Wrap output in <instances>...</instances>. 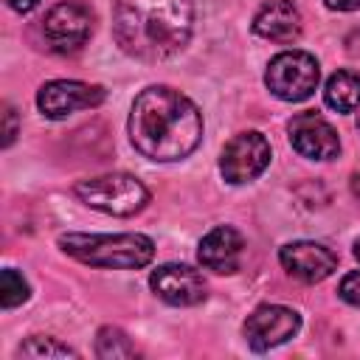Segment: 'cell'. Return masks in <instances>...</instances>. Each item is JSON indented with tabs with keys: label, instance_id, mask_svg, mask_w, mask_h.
<instances>
[{
	"label": "cell",
	"instance_id": "obj_3",
	"mask_svg": "<svg viewBox=\"0 0 360 360\" xmlns=\"http://www.w3.org/2000/svg\"><path fill=\"white\" fill-rule=\"evenodd\" d=\"M59 248L90 267L138 270L155 256V242L143 233H62Z\"/></svg>",
	"mask_w": 360,
	"mask_h": 360
},
{
	"label": "cell",
	"instance_id": "obj_15",
	"mask_svg": "<svg viewBox=\"0 0 360 360\" xmlns=\"http://www.w3.org/2000/svg\"><path fill=\"white\" fill-rule=\"evenodd\" d=\"M323 101L335 112H352L360 107V73L354 70H338L326 79Z\"/></svg>",
	"mask_w": 360,
	"mask_h": 360
},
{
	"label": "cell",
	"instance_id": "obj_25",
	"mask_svg": "<svg viewBox=\"0 0 360 360\" xmlns=\"http://www.w3.org/2000/svg\"><path fill=\"white\" fill-rule=\"evenodd\" d=\"M357 129H360V115H357Z\"/></svg>",
	"mask_w": 360,
	"mask_h": 360
},
{
	"label": "cell",
	"instance_id": "obj_21",
	"mask_svg": "<svg viewBox=\"0 0 360 360\" xmlns=\"http://www.w3.org/2000/svg\"><path fill=\"white\" fill-rule=\"evenodd\" d=\"M323 3L335 11H357L360 8V0H323Z\"/></svg>",
	"mask_w": 360,
	"mask_h": 360
},
{
	"label": "cell",
	"instance_id": "obj_13",
	"mask_svg": "<svg viewBox=\"0 0 360 360\" xmlns=\"http://www.w3.org/2000/svg\"><path fill=\"white\" fill-rule=\"evenodd\" d=\"M242 250H245V239L236 228L231 225H217L211 228L197 248V259L205 270L219 273V276H231L239 270L242 262Z\"/></svg>",
	"mask_w": 360,
	"mask_h": 360
},
{
	"label": "cell",
	"instance_id": "obj_7",
	"mask_svg": "<svg viewBox=\"0 0 360 360\" xmlns=\"http://www.w3.org/2000/svg\"><path fill=\"white\" fill-rule=\"evenodd\" d=\"M42 34L48 39V45L56 53H73L79 51L90 34H93V11L82 3L73 0H62L56 3L45 20H42Z\"/></svg>",
	"mask_w": 360,
	"mask_h": 360
},
{
	"label": "cell",
	"instance_id": "obj_2",
	"mask_svg": "<svg viewBox=\"0 0 360 360\" xmlns=\"http://www.w3.org/2000/svg\"><path fill=\"white\" fill-rule=\"evenodd\" d=\"M191 31V0H115L112 37L135 59H169L188 45Z\"/></svg>",
	"mask_w": 360,
	"mask_h": 360
},
{
	"label": "cell",
	"instance_id": "obj_1",
	"mask_svg": "<svg viewBox=\"0 0 360 360\" xmlns=\"http://www.w3.org/2000/svg\"><path fill=\"white\" fill-rule=\"evenodd\" d=\"M129 141L149 160H183L202 141V112L180 90L152 84L132 101Z\"/></svg>",
	"mask_w": 360,
	"mask_h": 360
},
{
	"label": "cell",
	"instance_id": "obj_12",
	"mask_svg": "<svg viewBox=\"0 0 360 360\" xmlns=\"http://www.w3.org/2000/svg\"><path fill=\"white\" fill-rule=\"evenodd\" d=\"M278 262L292 278H298L304 284H318V281L329 278L338 267L335 250H329L321 242H309V239H298V242L284 245L278 250Z\"/></svg>",
	"mask_w": 360,
	"mask_h": 360
},
{
	"label": "cell",
	"instance_id": "obj_4",
	"mask_svg": "<svg viewBox=\"0 0 360 360\" xmlns=\"http://www.w3.org/2000/svg\"><path fill=\"white\" fill-rule=\"evenodd\" d=\"M73 191L84 205L112 217H132L143 211L149 202V188L135 174H127V172H110V174L79 180Z\"/></svg>",
	"mask_w": 360,
	"mask_h": 360
},
{
	"label": "cell",
	"instance_id": "obj_17",
	"mask_svg": "<svg viewBox=\"0 0 360 360\" xmlns=\"http://www.w3.org/2000/svg\"><path fill=\"white\" fill-rule=\"evenodd\" d=\"M28 295H31V287L22 278V273H17L14 267H6L0 273V301H3V309L20 307L22 301H28Z\"/></svg>",
	"mask_w": 360,
	"mask_h": 360
},
{
	"label": "cell",
	"instance_id": "obj_18",
	"mask_svg": "<svg viewBox=\"0 0 360 360\" xmlns=\"http://www.w3.org/2000/svg\"><path fill=\"white\" fill-rule=\"evenodd\" d=\"M20 357H76V352L68 346V343H59L56 338H48V335H34L28 338L20 349H17Z\"/></svg>",
	"mask_w": 360,
	"mask_h": 360
},
{
	"label": "cell",
	"instance_id": "obj_5",
	"mask_svg": "<svg viewBox=\"0 0 360 360\" xmlns=\"http://www.w3.org/2000/svg\"><path fill=\"white\" fill-rule=\"evenodd\" d=\"M321 79L318 59L307 51H281L270 59L264 84L281 101H304L315 93Z\"/></svg>",
	"mask_w": 360,
	"mask_h": 360
},
{
	"label": "cell",
	"instance_id": "obj_10",
	"mask_svg": "<svg viewBox=\"0 0 360 360\" xmlns=\"http://www.w3.org/2000/svg\"><path fill=\"white\" fill-rule=\"evenodd\" d=\"M287 132H290L292 149L301 158H309V160H332L340 152V138H338L335 127L321 112H315V110L298 112L287 124Z\"/></svg>",
	"mask_w": 360,
	"mask_h": 360
},
{
	"label": "cell",
	"instance_id": "obj_6",
	"mask_svg": "<svg viewBox=\"0 0 360 360\" xmlns=\"http://www.w3.org/2000/svg\"><path fill=\"white\" fill-rule=\"evenodd\" d=\"M270 158L273 152H270L267 138L256 129H248V132L233 135L225 143L219 155V172L231 186H242V183L256 180L270 166Z\"/></svg>",
	"mask_w": 360,
	"mask_h": 360
},
{
	"label": "cell",
	"instance_id": "obj_23",
	"mask_svg": "<svg viewBox=\"0 0 360 360\" xmlns=\"http://www.w3.org/2000/svg\"><path fill=\"white\" fill-rule=\"evenodd\" d=\"M346 45H349V53H352V56H360V28H354V31L349 34Z\"/></svg>",
	"mask_w": 360,
	"mask_h": 360
},
{
	"label": "cell",
	"instance_id": "obj_20",
	"mask_svg": "<svg viewBox=\"0 0 360 360\" xmlns=\"http://www.w3.org/2000/svg\"><path fill=\"white\" fill-rule=\"evenodd\" d=\"M3 118H6V129H3V146L8 149V146L14 143V138H17V112H14V107H8V104H6Z\"/></svg>",
	"mask_w": 360,
	"mask_h": 360
},
{
	"label": "cell",
	"instance_id": "obj_24",
	"mask_svg": "<svg viewBox=\"0 0 360 360\" xmlns=\"http://www.w3.org/2000/svg\"><path fill=\"white\" fill-rule=\"evenodd\" d=\"M354 256H357V262H360V236L354 239Z\"/></svg>",
	"mask_w": 360,
	"mask_h": 360
},
{
	"label": "cell",
	"instance_id": "obj_19",
	"mask_svg": "<svg viewBox=\"0 0 360 360\" xmlns=\"http://www.w3.org/2000/svg\"><path fill=\"white\" fill-rule=\"evenodd\" d=\"M338 295L352 304V307H360V270H352L340 278V287H338Z\"/></svg>",
	"mask_w": 360,
	"mask_h": 360
},
{
	"label": "cell",
	"instance_id": "obj_22",
	"mask_svg": "<svg viewBox=\"0 0 360 360\" xmlns=\"http://www.w3.org/2000/svg\"><path fill=\"white\" fill-rule=\"evenodd\" d=\"M17 14H28V11H34L37 6H39V0H6Z\"/></svg>",
	"mask_w": 360,
	"mask_h": 360
},
{
	"label": "cell",
	"instance_id": "obj_9",
	"mask_svg": "<svg viewBox=\"0 0 360 360\" xmlns=\"http://www.w3.org/2000/svg\"><path fill=\"white\" fill-rule=\"evenodd\" d=\"M104 101V87L101 84H87L76 79H53L45 82L37 93V107L42 110L45 118H68L76 110H90Z\"/></svg>",
	"mask_w": 360,
	"mask_h": 360
},
{
	"label": "cell",
	"instance_id": "obj_14",
	"mask_svg": "<svg viewBox=\"0 0 360 360\" xmlns=\"http://www.w3.org/2000/svg\"><path fill=\"white\" fill-rule=\"evenodd\" d=\"M301 11L292 0H267L253 17V31L270 42H292L301 37Z\"/></svg>",
	"mask_w": 360,
	"mask_h": 360
},
{
	"label": "cell",
	"instance_id": "obj_11",
	"mask_svg": "<svg viewBox=\"0 0 360 360\" xmlns=\"http://www.w3.org/2000/svg\"><path fill=\"white\" fill-rule=\"evenodd\" d=\"M149 287L155 290L158 298H163L172 307H191L205 298L202 273L194 270L191 264H180V262H169V264H160L158 270H152Z\"/></svg>",
	"mask_w": 360,
	"mask_h": 360
},
{
	"label": "cell",
	"instance_id": "obj_8",
	"mask_svg": "<svg viewBox=\"0 0 360 360\" xmlns=\"http://www.w3.org/2000/svg\"><path fill=\"white\" fill-rule=\"evenodd\" d=\"M298 329H301V315L290 307H281V304L256 307L242 326L245 340L253 352H267L278 343H287Z\"/></svg>",
	"mask_w": 360,
	"mask_h": 360
},
{
	"label": "cell",
	"instance_id": "obj_16",
	"mask_svg": "<svg viewBox=\"0 0 360 360\" xmlns=\"http://www.w3.org/2000/svg\"><path fill=\"white\" fill-rule=\"evenodd\" d=\"M96 354L101 360L135 357V346L127 338V332H121L118 326H104V329H98V338H96Z\"/></svg>",
	"mask_w": 360,
	"mask_h": 360
}]
</instances>
